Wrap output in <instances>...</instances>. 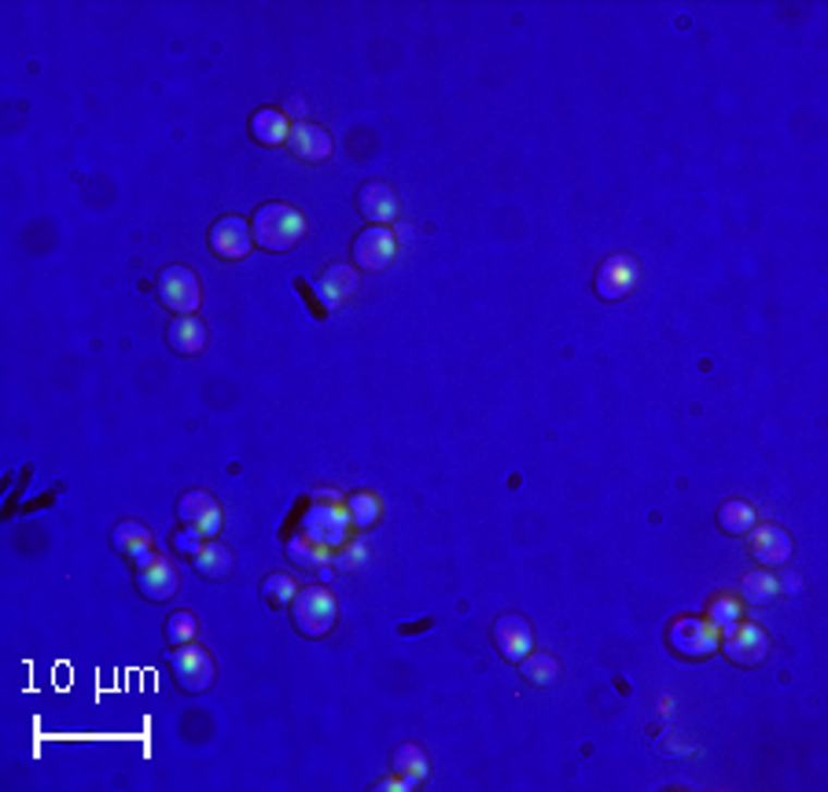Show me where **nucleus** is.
<instances>
[{"mask_svg":"<svg viewBox=\"0 0 828 792\" xmlns=\"http://www.w3.org/2000/svg\"><path fill=\"white\" fill-rule=\"evenodd\" d=\"M299 531L306 538H314L317 546H325V549L346 546L350 531H354V524H350V513H346V501L339 495H331V490H320V495L302 498Z\"/></svg>","mask_w":828,"mask_h":792,"instance_id":"obj_1","label":"nucleus"},{"mask_svg":"<svg viewBox=\"0 0 828 792\" xmlns=\"http://www.w3.org/2000/svg\"><path fill=\"white\" fill-rule=\"evenodd\" d=\"M251 236H255V247L269 255H288L306 236V218L291 203H261L251 218Z\"/></svg>","mask_w":828,"mask_h":792,"instance_id":"obj_2","label":"nucleus"},{"mask_svg":"<svg viewBox=\"0 0 828 792\" xmlns=\"http://www.w3.org/2000/svg\"><path fill=\"white\" fill-rule=\"evenodd\" d=\"M291 608V623L302 637H328L336 631V620H339V601L328 586H302L295 594V601L288 605Z\"/></svg>","mask_w":828,"mask_h":792,"instance_id":"obj_3","label":"nucleus"},{"mask_svg":"<svg viewBox=\"0 0 828 792\" xmlns=\"http://www.w3.org/2000/svg\"><path fill=\"white\" fill-rule=\"evenodd\" d=\"M667 649L681 660H710L718 653V626L707 616H678L667 623Z\"/></svg>","mask_w":828,"mask_h":792,"instance_id":"obj_4","label":"nucleus"},{"mask_svg":"<svg viewBox=\"0 0 828 792\" xmlns=\"http://www.w3.org/2000/svg\"><path fill=\"white\" fill-rule=\"evenodd\" d=\"M166 663H170V674H173V682L181 685V693H192V697L207 693L210 685H214V679H218L214 656L203 649V645H196V642L170 649V653H166Z\"/></svg>","mask_w":828,"mask_h":792,"instance_id":"obj_5","label":"nucleus"},{"mask_svg":"<svg viewBox=\"0 0 828 792\" xmlns=\"http://www.w3.org/2000/svg\"><path fill=\"white\" fill-rule=\"evenodd\" d=\"M155 292H159L166 310H173V317H188L199 310V277L192 266L173 263L159 269L155 277Z\"/></svg>","mask_w":828,"mask_h":792,"instance_id":"obj_6","label":"nucleus"},{"mask_svg":"<svg viewBox=\"0 0 828 792\" xmlns=\"http://www.w3.org/2000/svg\"><path fill=\"white\" fill-rule=\"evenodd\" d=\"M718 653H722L729 663H736V668H758L769 656V634L758 623L740 620L718 634Z\"/></svg>","mask_w":828,"mask_h":792,"instance_id":"obj_7","label":"nucleus"},{"mask_svg":"<svg viewBox=\"0 0 828 792\" xmlns=\"http://www.w3.org/2000/svg\"><path fill=\"white\" fill-rule=\"evenodd\" d=\"M350 255H354V266L362 269V273H379V269H387L398 258L394 229H387V226L362 229V233L354 236V244H350Z\"/></svg>","mask_w":828,"mask_h":792,"instance_id":"obj_8","label":"nucleus"},{"mask_svg":"<svg viewBox=\"0 0 828 792\" xmlns=\"http://www.w3.org/2000/svg\"><path fill=\"white\" fill-rule=\"evenodd\" d=\"M641 280V269L637 263H633L630 255H611L604 258L600 269L593 273V292H597V298H604V303H619V298L633 295V288H637Z\"/></svg>","mask_w":828,"mask_h":792,"instance_id":"obj_9","label":"nucleus"},{"mask_svg":"<svg viewBox=\"0 0 828 792\" xmlns=\"http://www.w3.org/2000/svg\"><path fill=\"white\" fill-rule=\"evenodd\" d=\"M747 553H752L758 568L777 572V568H784L788 560H792L795 543L781 524H758L752 535H747Z\"/></svg>","mask_w":828,"mask_h":792,"instance_id":"obj_10","label":"nucleus"},{"mask_svg":"<svg viewBox=\"0 0 828 792\" xmlns=\"http://www.w3.org/2000/svg\"><path fill=\"white\" fill-rule=\"evenodd\" d=\"M210 251L221 258V263H243V258L255 251V236H251V221L247 218H236V215H226L214 221L210 229Z\"/></svg>","mask_w":828,"mask_h":792,"instance_id":"obj_11","label":"nucleus"},{"mask_svg":"<svg viewBox=\"0 0 828 792\" xmlns=\"http://www.w3.org/2000/svg\"><path fill=\"white\" fill-rule=\"evenodd\" d=\"M490 637H494V649L501 653L504 660L520 663L523 656L534 649V623L520 612H504V616H497L494 620Z\"/></svg>","mask_w":828,"mask_h":792,"instance_id":"obj_12","label":"nucleus"},{"mask_svg":"<svg viewBox=\"0 0 828 792\" xmlns=\"http://www.w3.org/2000/svg\"><path fill=\"white\" fill-rule=\"evenodd\" d=\"M178 516H181V527L199 531L203 538H218L221 524H226L218 498L207 495V490H188V495H181V501H178Z\"/></svg>","mask_w":828,"mask_h":792,"instance_id":"obj_13","label":"nucleus"},{"mask_svg":"<svg viewBox=\"0 0 828 792\" xmlns=\"http://www.w3.org/2000/svg\"><path fill=\"white\" fill-rule=\"evenodd\" d=\"M357 215L373 221V226L391 229V221H398V215H402V199H398L394 185H387V181H365V185L357 188Z\"/></svg>","mask_w":828,"mask_h":792,"instance_id":"obj_14","label":"nucleus"},{"mask_svg":"<svg viewBox=\"0 0 828 792\" xmlns=\"http://www.w3.org/2000/svg\"><path fill=\"white\" fill-rule=\"evenodd\" d=\"M133 578H136V590H141V597H148V601H170V597L178 594V586H181L178 568H173L162 553L151 557L148 564L136 568Z\"/></svg>","mask_w":828,"mask_h":792,"instance_id":"obj_15","label":"nucleus"},{"mask_svg":"<svg viewBox=\"0 0 828 792\" xmlns=\"http://www.w3.org/2000/svg\"><path fill=\"white\" fill-rule=\"evenodd\" d=\"M357 288H362V277H357V269H354V266L336 263V266H328L325 273L317 277L314 292L320 295V303H325V306H328V314H331V310H336V306H343L346 298H354V295H357Z\"/></svg>","mask_w":828,"mask_h":792,"instance_id":"obj_16","label":"nucleus"},{"mask_svg":"<svg viewBox=\"0 0 828 792\" xmlns=\"http://www.w3.org/2000/svg\"><path fill=\"white\" fill-rule=\"evenodd\" d=\"M111 546L119 549L133 568H141V564H148L151 557H159L151 531L144 524H136V520H122V524L111 531Z\"/></svg>","mask_w":828,"mask_h":792,"instance_id":"obj_17","label":"nucleus"},{"mask_svg":"<svg viewBox=\"0 0 828 792\" xmlns=\"http://www.w3.org/2000/svg\"><path fill=\"white\" fill-rule=\"evenodd\" d=\"M288 148H291V156L302 162H325V159H331V133L320 130V125H314V122H291Z\"/></svg>","mask_w":828,"mask_h":792,"instance_id":"obj_18","label":"nucleus"},{"mask_svg":"<svg viewBox=\"0 0 828 792\" xmlns=\"http://www.w3.org/2000/svg\"><path fill=\"white\" fill-rule=\"evenodd\" d=\"M207 340H210V332H207V325H203L196 314L173 317V321L166 325V343H170V351L181 354V357L199 354L203 346H207Z\"/></svg>","mask_w":828,"mask_h":792,"instance_id":"obj_19","label":"nucleus"},{"mask_svg":"<svg viewBox=\"0 0 828 792\" xmlns=\"http://www.w3.org/2000/svg\"><path fill=\"white\" fill-rule=\"evenodd\" d=\"M427 775H431V763H427L424 745L416 741H405V745L394 748V778L402 781L405 789H421Z\"/></svg>","mask_w":828,"mask_h":792,"instance_id":"obj_20","label":"nucleus"},{"mask_svg":"<svg viewBox=\"0 0 828 792\" xmlns=\"http://www.w3.org/2000/svg\"><path fill=\"white\" fill-rule=\"evenodd\" d=\"M247 133H251V141L261 144V148H280V144H288L291 122L284 119V111H277V108H258L255 114H251Z\"/></svg>","mask_w":828,"mask_h":792,"instance_id":"obj_21","label":"nucleus"},{"mask_svg":"<svg viewBox=\"0 0 828 792\" xmlns=\"http://www.w3.org/2000/svg\"><path fill=\"white\" fill-rule=\"evenodd\" d=\"M715 524L729 538H747L758 527V513H755V505H747V501L729 498V501H722V505H718Z\"/></svg>","mask_w":828,"mask_h":792,"instance_id":"obj_22","label":"nucleus"},{"mask_svg":"<svg viewBox=\"0 0 828 792\" xmlns=\"http://www.w3.org/2000/svg\"><path fill=\"white\" fill-rule=\"evenodd\" d=\"M284 553H288L291 564L302 568V572H320V568H328V560H331V549L317 546L314 538H306L302 531H299V535L288 538V543H284Z\"/></svg>","mask_w":828,"mask_h":792,"instance_id":"obj_23","label":"nucleus"},{"mask_svg":"<svg viewBox=\"0 0 828 792\" xmlns=\"http://www.w3.org/2000/svg\"><path fill=\"white\" fill-rule=\"evenodd\" d=\"M520 674H523V682H531V685H552L560 679V660L552 653L531 649L520 660Z\"/></svg>","mask_w":828,"mask_h":792,"instance_id":"obj_24","label":"nucleus"},{"mask_svg":"<svg viewBox=\"0 0 828 792\" xmlns=\"http://www.w3.org/2000/svg\"><path fill=\"white\" fill-rule=\"evenodd\" d=\"M192 564H196V572L203 578H226L232 572V553L218 543V538H207V546L192 557Z\"/></svg>","mask_w":828,"mask_h":792,"instance_id":"obj_25","label":"nucleus"},{"mask_svg":"<svg viewBox=\"0 0 828 792\" xmlns=\"http://www.w3.org/2000/svg\"><path fill=\"white\" fill-rule=\"evenodd\" d=\"M346 513H350L354 531H373L379 524V516H383V505H379V498L373 495V490H357V495L346 498Z\"/></svg>","mask_w":828,"mask_h":792,"instance_id":"obj_26","label":"nucleus"},{"mask_svg":"<svg viewBox=\"0 0 828 792\" xmlns=\"http://www.w3.org/2000/svg\"><path fill=\"white\" fill-rule=\"evenodd\" d=\"M707 620L718 626V634H722L726 626H733V623L744 620V605H740V594L718 590V594L707 601Z\"/></svg>","mask_w":828,"mask_h":792,"instance_id":"obj_27","label":"nucleus"},{"mask_svg":"<svg viewBox=\"0 0 828 792\" xmlns=\"http://www.w3.org/2000/svg\"><path fill=\"white\" fill-rule=\"evenodd\" d=\"M777 594H781L777 575H769L766 568H758V572H752L744 583H740V597H744V605H769Z\"/></svg>","mask_w":828,"mask_h":792,"instance_id":"obj_28","label":"nucleus"},{"mask_svg":"<svg viewBox=\"0 0 828 792\" xmlns=\"http://www.w3.org/2000/svg\"><path fill=\"white\" fill-rule=\"evenodd\" d=\"M295 594H299L295 578L284 572H269L266 578H261V601H266L269 608H288L291 601H295Z\"/></svg>","mask_w":828,"mask_h":792,"instance_id":"obj_29","label":"nucleus"},{"mask_svg":"<svg viewBox=\"0 0 828 792\" xmlns=\"http://www.w3.org/2000/svg\"><path fill=\"white\" fill-rule=\"evenodd\" d=\"M196 634H199V620L188 612V608H181V612H173L170 620H166V642H170V649L196 642Z\"/></svg>","mask_w":828,"mask_h":792,"instance_id":"obj_30","label":"nucleus"},{"mask_svg":"<svg viewBox=\"0 0 828 792\" xmlns=\"http://www.w3.org/2000/svg\"><path fill=\"white\" fill-rule=\"evenodd\" d=\"M170 546H173V553H181V557H196L203 546H207V538L199 535V531H192V527H178L173 531V538H170Z\"/></svg>","mask_w":828,"mask_h":792,"instance_id":"obj_31","label":"nucleus"},{"mask_svg":"<svg viewBox=\"0 0 828 792\" xmlns=\"http://www.w3.org/2000/svg\"><path fill=\"white\" fill-rule=\"evenodd\" d=\"M291 288H295V295L306 298V310H309V317H314V321H328L331 314H328V306L320 303V295L314 292V284H306L302 277H295V280H291Z\"/></svg>","mask_w":828,"mask_h":792,"instance_id":"obj_32","label":"nucleus"},{"mask_svg":"<svg viewBox=\"0 0 828 792\" xmlns=\"http://www.w3.org/2000/svg\"><path fill=\"white\" fill-rule=\"evenodd\" d=\"M656 752L659 756H667V759H674V756H689V741L681 738V733L674 730V727H667L656 738Z\"/></svg>","mask_w":828,"mask_h":792,"instance_id":"obj_33","label":"nucleus"},{"mask_svg":"<svg viewBox=\"0 0 828 792\" xmlns=\"http://www.w3.org/2000/svg\"><path fill=\"white\" fill-rule=\"evenodd\" d=\"M302 114H306V103H302V100H299V96H291V100H288V108H284V119L306 122V119H302Z\"/></svg>","mask_w":828,"mask_h":792,"instance_id":"obj_34","label":"nucleus"},{"mask_svg":"<svg viewBox=\"0 0 828 792\" xmlns=\"http://www.w3.org/2000/svg\"><path fill=\"white\" fill-rule=\"evenodd\" d=\"M427 626H431V620H424V623H416V626H398V634H402V637H413L416 631H427Z\"/></svg>","mask_w":828,"mask_h":792,"instance_id":"obj_35","label":"nucleus"}]
</instances>
